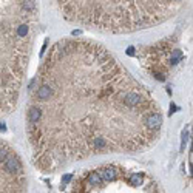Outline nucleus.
I'll return each mask as SVG.
<instances>
[{
	"mask_svg": "<svg viewBox=\"0 0 193 193\" xmlns=\"http://www.w3.org/2000/svg\"><path fill=\"white\" fill-rule=\"evenodd\" d=\"M187 136H189V133H187V131H184V135H182V142H181V150H184V148H186V144H187Z\"/></svg>",
	"mask_w": 193,
	"mask_h": 193,
	"instance_id": "5",
	"label": "nucleus"
},
{
	"mask_svg": "<svg viewBox=\"0 0 193 193\" xmlns=\"http://www.w3.org/2000/svg\"><path fill=\"white\" fill-rule=\"evenodd\" d=\"M162 124L151 93L93 40L56 42L31 83L27 135L32 161L43 171L144 151L158 141Z\"/></svg>",
	"mask_w": 193,
	"mask_h": 193,
	"instance_id": "1",
	"label": "nucleus"
},
{
	"mask_svg": "<svg viewBox=\"0 0 193 193\" xmlns=\"http://www.w3.org/2000/svg\"><path fill=\"white\" fill-rule=\"evenodd\" d=\"M29 56L19 12L9 0H0V116L17 107Z\"/></svg>",
	"mask_w": 193,
	"mask_h": 193,
	"instance_id": "3",
	"label": "nucleus"
},
{
	"mask_svg": "<svg viewBox=\"0 0 193 193\" xmlns=\"http://www.w3.org/2000/svg\"><path fill=\"white\" fill-rule=\"evenodd\" d=\"M0 193H27V171L22 158L0 139Z\"/></svg>",
	"mask_w": 193,
	"mask_h": 193,
	"instance_id": "4",
	"label": "nucleus"
},
{
	"mask_svg": "<svg viewBox=\"0 0 193 193\" xmlns=\"http://www.w3.org/2000/svg\"><path fill=\"white\" fill-rule=\"evenodd\" d=\"M60 14L77 25L104 32H135L176 14L182 0H56Z\"/></svg>",
	"mask_w": 193,
	"mask_h": 193,
	"instance_id": "2",
	"label": "nucleus"
}]
</instances>
